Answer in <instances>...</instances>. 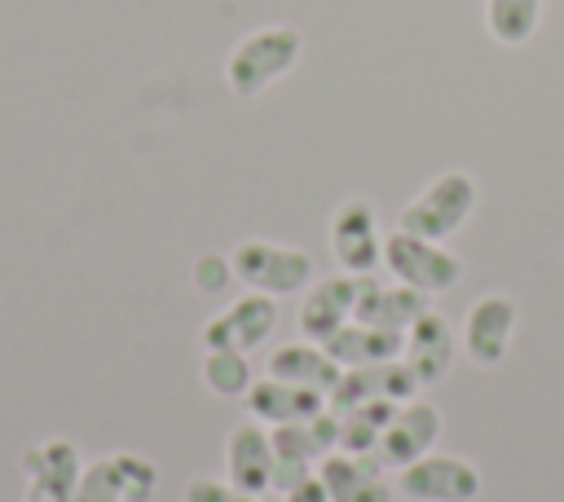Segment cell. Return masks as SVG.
I'll use <instances>...</instances> for the list:
<instances>
[{
	"label": "cell",
	"mask_w": 564,
	"mask_h": 502,
	"mask_svg": "<svg viewBox=\"0 0 564 502\" xmlns=\"http://www.w3.org/2000/svg\"><path fill=\"white\" fill-rule=\"evenodd\" d=\"M300 31L295 26H260L242 35L225 57V84L234 97H260L269 84H278L300 62Z\"/></svg>",
	"instance_id": "6da1fadb"
},
{
	"label": "cell",
	"mask_w": 564,
	"mask_h": 502,
	"mask_svg": "<svg viewBox=\"0 0 564 502\" xmlns=\"http://www.w3.org/2000/svg\"><path fill=\"white\" fill-rule=\"evenodd\" d=\"M476 176L471 172H441L436 181H427L397 216V229L414 233V238H427V242H445L454 238L471 211H476Z\"/></svg>",
	"instance_id": "7a4b0ae2"
},
{
	"label": "cell",
	"mask_w": 564,
	"mask_h": 502,
	"mask_svg": "<svg viewBox=\"0 0 564 502\" xmlns=\"http://www.w3.org/2000/svg\"><path fill=\"white\" fill-rule=\"evenodd\" d=\"M229 269L234 277L247 286V291H260V295H273V299H286V295H300L313 286L317 269H313V255L300 251V247H282V242H269V238H247L229 251Z\"/></svg>",
	"instance_id": "3957f363"
},
{
	"label": "cell",
	"mask_w": 564,
	"mask_h": 502,
	"mask_svg": "<svg viewBox=\"0 0 564 502\" xmlns=\"http://www.w3.org/2000/svg\"><path fill=\"white\" fill-rule=\"evenodd\" d=\"M383 264L388 273L401 282V286H414L423 295H441L449 286H458L463 277V264L454 251H445L441 242H427V238H414L405 229L388 233L383 242Z\"/></svg>",
	"instance_id": "277c9868"
},
{
	"label": "cell",
	"mask_w": 564,
	"mask_h": 502,
	"mask_svg": "<svg viewBox=\"0 0 564 502\" xmlns=\"http://www.w3.org/2000/svg\"><path fill=\"white\" fill-rule=\"evenodd\" d=\"M397 493L405 502H476L480 471L458 454H423L397 471Z\"/></svg>",
	"instance_id": "5b68a950"
},
{
	"label": "cell",
	"mask_w": 564,
	"mask_h": 502,
	"mask_svg": "<svg viewBox=\"0 0 564 502\" xmlns=\"http://www.w3.org/2000/svg\"><path fill=\"white\" fill-rule=\"evenodd\" d=\"M330 251H335L339 269L352 273V277H370L383 264L379 220H375V207L366 198H348V203L335 207V216H330Z\"/></svg>",
	"instance_id": "8992f818"
},
{
	"label": "cell",
	"mask_w": 564,
	"mask_h": 502,
	"mask_svg": "<svg viewBox=\"0 0 564 502\" xmlns=\"http://www.w3.org/2000/svg\"><path fill=\"white\" fill-rule=\"evenodd\" d=\"M278 326V299L247 291L242 299H234L225 313L207 317L203 326V348H229V352H251L260 348Z\"/></svg>",
	"instance_id": "52a82bcc"
},
{
	"label": "cell",
	"mask_w": 564,
	"mask_h": 502,
	"mask_svg": "<svg viewBox=\"0 0 564 502\" xmlns=\"http://www.w3.org/2000/svg\"><path fill=\"white\" fill-rule=\"evenodd\" d=\"M436 436H441V410H436L432 401H423V396H410V401H401V405L392 410L375 458H379L383 467H397V471H401V467H410L414 458L432 454Z\"/></svg>",
	"instance_id": "ba28073f"
},
{
	"label": "cell",
	"mask_w": 564,
	"mask_h": 502,
	"mask_svg": "<svg viewBox=\"0 0 564 502\" xmlns=\"http://www.w3.org/2000/svg\"><path fill=\"white\" fill-rule=\"evenodd\" d=\"M516 317H520V308H516L511 295H498V291L480 295L463 317V352H467V361L485 365V370L498 365L507 357V348H511Z\"/></svg>",
	"instance_id": "9c48e42d"
},
{
	"label": "cell",
	"mask_w": 564,
	"mask_h": 502,
	"mask_svg": "<svg viewBox=\"0 0 564 502\" xmlns=\"http://www.w3.org/2000/svg\"><path fill=\"white\" fill-rule=\"evenodd\" d=\"M317 480L330 502H392L397 484H388L383 462L375 454H326L317 462Z\"/></svg>",
	"instance_id": "30bf717a"
},
{
	"label": "cell",
	"mask_w": 564,
	"mask_h": 502,
	"mask_svg": "<svg viewBox=\"0 0 564 502\" xmlns=\"http://www.w3.org/2000/svg\"><path fill=\"white\" fill-rule=\"evenodd\" d=\"M22 471H26L22 502H70L84 462L70 440H40L22 454Z\"/></svg>",
	"instance_id": "8fae6325"
},
{
	"label": "cell",
	"mask_w": 564,
	"mask_h": 502,
	"mask_svg": "<svg viewBox=\"0 0 564 502\" xmlns=\"http://www.w3.org/2000/svg\"><path fill=\"white\" fill-rule=\"evenodd\" d=\"M410 396H419V383L405 370V361H383V365H352V370H344L339 383L330 388L326 405L335 414H344V410L366 405V401H410Z\"/></svg>",
	"instance_id": "7c38bea8"
},
{
	"label": "cell",
	"mask_w": 564,
	"mask_h": 502,
	"mask_svg": "<svg viewBox=\"0 0 564 502\" xmlns=\"http://www.w3.org/2000/svg\"><path fill=\"white\" fill-rule=\"evenodd\" d=\"M357 295H361V277H352V273L317 277L304 291V304H300V330H304V339L308 343H326L339 326H348Z\"/></svg>",
	"instance_id": "4fadbf2b"
},
{
	"label": "cell",
	"mask_w": 564,
	"mask_h": 502,
	"mask_svg": "<svg viewBox=\"0 0 564 502\" xmlns=\"http://www.w3.org/2000/svg\"><path fill=\"white\" fill-rule=\"evenodd\" d=\"M454 352H458L454 326H449L436 308H427V313L405 330V352H401V361H405V370L414 374L419 388H432V383H441V379L454 370Z\"/></svg>",
	"instance_id": "5bb4252c"
},
{
	"label": "cell",
	"mask_w": 564,
	"mask_h": 502,
	"mask_svg": "<svg viewBox=\"0 0 564 502\" xmlns=\"http://www.w3.org/2000/svg\"><path fill=\"white\" fill-rule=\"evenodd\" d=\"M225 480H234L242 493H273V440L269 427L247 418L225 440Z\"/></svg>",
	"instance_id": "9a60e30c"
},
{
	"label": "cell",
	"mask_w": 564,
	"mask_h": 502,
	"mask_svg": "<svg viewBox=\"0 0 564 502\" xmlns=\"http://www.w3.org/2000/svg\"><path fill=\"white\" fill-rule=\"evenodd\" d=\"M247 414L264 427H286V423H313L326 410V396L313 388H295L282 379H251V388L242 392Z\"/></svg>",
	"instance_id": "2e32d148"
},
{
	"label": "cell",
	"mask_w": 564,
	"mask_h": 502,
	"mask_svg": "<svg viewBox=\"0 0 564 502\" xmlns=\"http://www.w3.org/2000/svg\"><path fill=\"white\" fill-rule=\"evenodd\" d=\"M427 299H432V295H423V291H414V286H401V282L383 286V282L361 277V295H357V304H352V321H361V326H383V330H410V326L432 308Z\"/></svg>",
	"instance_id": "e0dca14e"
},
{
	"label": "cell",
	"mask_w": 564,
	"mask_h": 502,
	"mask_svg": "<svg viewBox=\"0 0 564 502\" xmlns=\"http://www.w3.org/2000/svg\"><path fill=\"white\" fill-rule=\"evenodd\" d=\"M322 348H326V357H330L339 370H352V365H383V361H401V352H405V330H383V326L348 321V326H339Z\"/></svg>",
	"instance_id": "ac0fdd59"
},
{
	"label": "cell",
	"mask_w": 564,
	"mask_h": 502,
	"mask_svg": "<svg viewBox=\"0 0 564 502\" xmlns=\"http://www.w3.org/2000/svg\"><path fill=\"white\" fill-rule=\"evenodd\" d=\"M264 374L269 379H282V383H295V388H313V392H322V396H330V388L339 383V365L326 357V348L322 343H282V348H273L269 352V361H264Z\"/></svg>",
	"instance_id": "d6986e66"
},
{
	"label": "cell",
	"mask_w": 564,
	"mask_h": 502,
	"mask_svg": "<svg viewBox=\"0 0 564 502\" xmlns=\"http://www.w3.org/2000/svg\"><path fill=\"white\" fill-rule=\"evenodd\" d=\"M273 440V489L291 493L295 484H304L313 471V462H322V449L308 432V423H286V427H269Z\"/></svg>",
	"instance_id": "ffe728a7"
},
{
	"label": "cell",
	"mask_w": 564,
	"mask_h": 502,
	"mask_svg": "<svg viewBox=\"0 0 564 502\" xmlns=\"http://www.w3.org/2000/svg\"><path fill=\"white\" fill-rule=\"evenodd\" d=\"M401 401H366L339 414V454H375L383 440V427Z\"/></svg>",
	"instance_id": "44dd1931"
},
{
	"label": "cell",
	"mask_w": 564,
	"mask_h": 502,
	"mask_svg": "<svg viewBox=\"0 0 564 502\" xmlns=\"http://www.w3.org/2000/svg\"><path fill=\"white\" fill-rule=\"evenodd\" d=\"M538 22H542V0H485V31L502 48L529 44Z\"/></svg>",
	"instance_id": "7402d4cb"
},
{
	"label": "cell",
	"mask_w": 564,
	"mask_h": 502,
	"mask_svg": "<svg viewBox=\"0 0 564 502\" xmlns=\"http://www.w3.org/2000/svg\"><path fill=\"white\" fill-rule=\"evenodd\" d=\"M70 502H128V480H123V458L106 454L79 471V484Z\"/></svg>",
	"instance_id": "603a6c76"
},
{
	"label": "cell",
	"mask_w": 564,
	"mask_h": 502,
	"mask_svg": "<svg viewBox=\"0 0 564 502\" xmlns=\"http://www.w3.org/2000/svg\"><path fill=\"white\" fill-rule=\"evenodd\" d=\"M203 383L216 396H242L251 388V365L247 352H229V348H207L203 357Z\"/></svg>",
	"instance_id": "cb8c5ba5"
},
{
	"label": "cell",
	"mask_w": 564,
	"mask_h": 502,
	"mask_svg": "<svg viewBox=\"0 0 564 502\" xmlns=\"http://www.w3.org/2000/svg\"><path fill=\"white\" fill-rule=\"evenodd\" d=\"M181 502H260L256 493H242L234 480H212V476H194L181 489Z\"/></svg>",
	"instance_id": "d4e9b609"
},
{
	"label": "cell",
	"mask_w": 564,
	"mask_h": 502,
	"mask_svg": "<svg viewBox=\"0 0 564 502\" xmlns=\"http://www.w3.org/2000/svg\"><path fill=\"white\" fill-rule=\"evenodd\" d=\"M229 277H234L229 255H225V260H220V255H198V264H194V282H198L203 291H220Z\"/></svg>",
	"instance_id": "484cf974"
},
{
	"label": "cell",
	"mask_w": 564,
	"mask_h": 502,
	"mask_svg": "<svg viewBox=\"0 0 564 502\" xmlns=\"http://www.w3.org/2000/svg\"><path fill=\"white\" fill-rule=\"evenodd\" d=\"M282 502H330V498H326L322 480H317V476H308L304 484H295L291 493H282Z\"/></svg>",
	"instance_id": "4316f807"
}]
</instances>
